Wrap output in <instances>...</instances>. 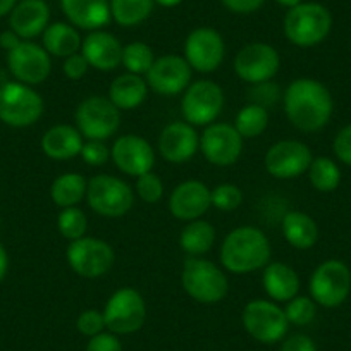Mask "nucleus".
I'll use <instances>...</instances> for the list:
<instances>
[{"label": "nucleus", "mask_w": 351, "mask_h": 351, "mask_svg": "<svg viewBox=\"0 0 351 351\" xmlns=\"http://www.w3.org/2000/svg\"><path fill=\"white\" fill-rule=\"evenodd\" d=\"M282 106L289 123L303 133H317L329 124L334 100L329 88L313 77L291 81L282 93Z\"/></svg>", "instance_id": "nucleus-1"}, {"label": "nucleus", "mask_w": 351, "mask_h": 351, "mask_svg": "<svg viewBox=\"0 0 351 351\" xmlns=\"http://www.w3.org/2000/svg\"><path fill=\"white\" fill-rule=\"evenodd\" d=\"M219 255L222 267L231 274H252L271 262L272 246L262 229L239 226L226 236Z\"/></svg>", "instance_id": "nucleus-2"}, {"label": "nucleus", "mask_w": 351, "mask_h": 351, "mask_svg": "<svg viewBox=\"0 0 351 351\" xmlns=\"http://www.w3.org/2000/svg\"><path fill=\"white\" fill-rule=\"evenodd\" d=\"M332 28V16L326 5L319 2H302L296 8L288 9L282 23L286 38L296 47L310 49L329 36Z\"/></svg>", "instance_id": "nucleus-3"}, {"label": "nucleus", "mask_w": 351, "mask_h": 351, "mask_svg": "<svg viewBox=\"0 0 351 351\" xmlns=\"http://www.w3.org/2000/svg\"><path fill=\"white\" fill-rule=\"evenodd\" d=\"M181 285L186 295L202 305H215L229 293V279L226 272L202 256H188L184 260Z\"/></svg>", "instance_id": "nucleus-4"}, {"label": "nucleus", "mask_w": 351, "mask_h": 351, "mask_svg": "<svg viewBox=\"0 0 351 351\" xmlns=\"http://www.w3.org/2000/svg\"><path fill=\"white\" fill-rule=\"evenodd\" d=\"M45 110L42 95L33 86L8 81L0 86V121L9 128H29L40 121Z\"/></svg>", "instance_id": "nucleus-5"}, {"label": "nucleus", "mask_w": 351, "mask_h": 351, "mask_svg": "<svg viewBox=\"0 0 351 351\" xmlns=\"http://www.w3.org/2000/svg\"><path fill=\"white\" fill-rule=\"evenodd\" d=\"M86 202L97 215L117 219L133 208L134 190L117 176L99 174L88 181Z\"/></svg>", "instance_id": "nucleus-6"}, {"label": "nucleus", "mask_w": 351, "mask_h": 351, "mask_svg": "<svg viewBox=\"0 0 351 351\" xmlns=\"http://www.w3.org/2000/svg\"><path fill=\"white\" fill-rule=\"evenodd\" d=\"M107 330L116 336H130L138 332L147 322V303L134 288H121L110 295L104 306Z\"/></svg>", "instance_id": "nucleus-7"}, {"label": "nucleus", "mask_w": 351, "mask_h": 351, "mask_svg": "<svg viewBox=\"0 0 351 351\" xmlns=\"http://www.w3.org/2000/svg\"><path fill=\"white\" fill-rule=\"evenodd\" d=\"M74 123L84 140L107 141L119 131L121 110L109 97L92 95L76 107Z\"/></svg>", "instance_id": "nucleus-8"}, {"label": "nucleus", "mask_w": 351, "mask_h": 351, "mask_svg": "<svg viewBox=\"0 0 351 351\" xmlns=\"http://www.w3.org/2000/svg\"><path fill=\"white\" fill-rule=\"evenodd\" d=\"M308 291L313 302L324 308L343 305L351 291V271L341 260H326L312 272Z\"/></svg>", "instance_id": "nucleus-9"}, {"label": "nucleus", "mask_w": 351, "mask_h": 351, "mask_svg": "<svg viewBox=\"0 0 351 351\" xmlns=\"http://www.w3.org/2000/svg\"><path fill=\"white\" fill-rule=\"evenodd\" d=\"M241 322L246 332L262 344L279 343L289 329L285 308L272 300H252L246 303Z\"/></svg>", "instance_id": "nucleus-10"}, {"label": "nucleus", "mask_w": 351, "mask_h": 351, "mask_svg": "<svg viewBox=\"0 0 351 351\" xmlns=\"http://www.w3.org/2000/svg\"><path fill=\"white\" fill-rule=\"evenodd\" d=\"M66 260L80 278L99 279L110 272L116 262V253L106 239L83 236L76 241H69Z\"/></svg>", "instance_id": "nucleus-11"}, {"label": "nucleus", "mask_w": 351, "mask_h": 351, "mask_svg": "<svg viewBox=\"0 0 351 351\" xmlns=\"http://www.w3.org/2000/svg\"><path fill=\"white\" fill-rule=\"evenodd\" d=\"M224 109V92L215 81H191L181 99V114L191 126H208L215 123Z\"/></svg>", "instance_id": "nucleus-12"}, {"label": "nucleus", "mask_w": 351, "mask_h": 351, "mask_svg": "<svg viewBox=\"0 0 351 351\" xmlns=\"http://www.w3.org/2000/svg\"><path fill=\"white\" fill-rule=\"evenodd\" d=\"M281 67L278 49L269 43L253 42L238 50L234 57V73L248 84L265 83L274 80Z\"/></svg>", "instance_id": "nucleus-13"}, {"label": "nucleus", "mask_w": 351, "mask_h": 351, "mask_svg": "<svg viewBox=\"0 0 351 351\" xmlns=\"http://www.w3.org/2000/svg\"><path fill=\"white\" fill-rule=\"evenodd\" d=\"M184 59L191 69L210 74L222 66L226 57V43L221 33L208 26H200L190 32L184 40Z\"/></svg>", "instance_id": "nucleus-14"}, {"label": "nucleus", "mask_w": 351, "mask_h": 351, "mask_svg": "<svg viewBox=\"0 0 351 351\" xmlns=\"http://www.w3.org/2000/svg\"><path fill=\"white\" fill-rule=\"evenodd\" d=\"M8 67L16 81L36 86L49 80L52 73V56L33 40H23L8 52Z\"/></svg>", "instance_id": "nucleus-15"}, {"label": "nucleus", "mask_w": 351, "mask_h": 351, "mask_svg": "<svg viewBox=\"0 0 351 351\" xmlns=\"http://www.w3.org/2000/svg\"><path fill=\"white\" fill-rule=\"evenodd\" d=\"M312 160L313 154L308 145L300 140H281L269 148L263 165L276 180H296L306 174Z\"/></svg>", "instance_id": "nucleus-16"}, {"label": "nucleus", "mask_w": 351, "mask_h": 351, "mask_svg": "<svg viewBox=\"0 0 351 351\" xmlns=\"http://www.w3.org/2000/svg\"><path fill=\"white\" fill-rule=\"evenodd\" d=\"M148 88L162 97H176L184 93L193 80V69L186 59L167 53L155 59L154 66L145 74Z\"/></svg>", "instance_id": "nucleus-17"}, {"label": "nucleus", "mask_w": 351, "mask_h": 351, "mask_svg": "<svg viewBox=\"0 0 351 351\" xmlns=\"http://www.w3.org/2000/svg\"><path fill=\"white\" fill-rule=\"evenodd\" d=\"M243 138L232 124L212 123L200 134V152L207 162L217 167L236 164L243 154Z\"/></svg>", "instance_id": "nucleus-18"}, {"label": "nucleus", "mask_w": 351, "mask_h": 351, "mask_svg": "<svg viewBox=\"0 0 351 351\" xmlns=\"http://www.w3.org/2000/svg\"><path fill=\"white\" fill-rule=\"evenodd\" d=\"M110 158L123 174L138 178L155 165V150L143 136L123 134L110 147Z\"/></svg>", "instance_id": "nucleus-19"}, {"label": "nucleus", "mask_w": 351, "mask_h": 351, "mask_svg": "<svg viewBox=\"0 0 351 351\" xmlns=\"http://www.w3.org/2000/svg\"><path fill=\"white\" fill-rule=\"evenodd\" d=\"M157 148L169 164H184L200 150V134L186 121H174L162 130Z\"/></svg>", "instance_id": "nucleus-20"}, {"label": "nucleus", "mask_w": 351, "mask_h": 351, "mask_svg": "<svg viewBox=\"0 0 351 351\" xmlns=\"http://www.w3.org/2000/svg\"><path fill=\"white\" fill-rule=\"evenodd\" d=\"M210 207V188L198 180L183 181L169 197V212L178 221H197L204 217Z\"/></svg>", "instance_id": "nucleus-21"}, {"label": "nucleus", "mask_w": 351, "mask_h": 351, "mask_svg": "<svg viewBox=\"0 0 351 351\" xmlns=\"http://www.w3.org/2000/svg\"><path fill=\"white\" fill-rule=\"evenodd\" d=\"M123 49L119 38L104 29L90 32L81 43V53L88 60L90 67L102 73H110L121 66Z\"/></svg>", "instance_id": "nucleus-22"}, {"label": "nucleus", "mask_w": 351, "mask_h": 351, "mask_svg": "<svg viewBox=\"0 0 351 351\" xmlns=\"http://www.w3.org/2000/svg\"><path fill=\"white\" fill-rule=\"evenodd\" d=\"M50 25V9L45 0H19L9 14V28L21 40L43 35Z\"/></svg>", "instance_id": "nucleus-23"}, {"label": "nucleus", "mask_w": 351, "mask_h": 351, "mask_svg": "<svg viewBox=\"0 0 351 351\" xmlns=\"http://www.w3.org/2000/svg\"><path fill=\"white\" fill-rule=\"evenodd\" d=\"M60 9L71 25L86 32L104 29L112 19L109 0H60Z\"/></svg>", "instance_id": "nucleus-24"}, {"label": "nucleus", "mask_w": 351, "mask_h": 351, "mask_svg": "<svg viewBox=\"0 0 351 351\" xmlns=\"http://www.w3.org/2000/svg\"><path fill=\"white\" fill-rule=\"evenodd\" d=\"M40 145L43 154L52 160H71L81 155L84 138L76 126L56 124L43 133Z\"/></svg>", "instance_id": "nucleus-25"}, {"label": "nucleus", "mask_w": 351, "mask_h": 351, "mask_svg": "<svg viewBox=\"0 0 351 351\" xmlns=\"http://www.w3.org/2000/svg\"><path fill=\"white\" fill-rule=\"evenodd\" d=\"M262 285L269 300L286 303L300 295V276L285 262H269L263 267Z\"/></svg>", "instance_id": "nucleus-26"}, {"label": "nucleus", "mask_w": 351, "mask_h": 351, "mask_svg": "<svg viewBox=\"0 0 351 351\" xmlns=\"http://www.w3.org/2000/svg\"><path fill=\"white\" fill-rule=\"evenodd\" d=\"M148 83L143 76L138 74L124 73L117 76L109 86V99L117 109L134 110L147 100L148 97Z\"/></svg>", "instance_id": "nucleus-27"}, {"label": "nucleus", "mask_w": 351, "mask_h": 351, "mask_svg": "<svg viewBox=\"0 0 351 351\" xmlns=\"http://www.w3.org/2000/svg\"><path fill=\"white\" fill-rule=\"evenodd\" d=\"M282 236L296 250H310L319 239V226L306 212L291 210L281 221Z\"/></svg>", "instance_id": "nucleus-28"}, {"label": "nucleus", "mask_w": 351, "mask_h": 351, "mask_svg": "<svg viewBox=\"0 0 351 351\" xmlns=\"http://www.w3.org/2000/svg\"><path fill=\"white\" fill-rule=\"evenodd\" d=\"M81 43H83V38L76 26L71 23H52L47 26L42 35L43 49L52 57H60V59L81 52Z\"/></svg>", "instance_id": "nucleus-29"}, {"label": "nucleus", "mask_w": 351, "mask_h": 351, "mask_svg": "<svg viewBox=\"0 0 351 351\" xmlns=\"http://www.w3.org/2000/svg\"><path fill=\"white\" fill-rule=\"evenodd\" d=\"M215 238L217 232L214 226L204 219H197L188 222L183 228L180 234V245L188 256H204L214 248Z\"/></svg>", "instance_id": "nucleus-30"}, {"label": "nucleus", "mask_w": 351, "mask_h": 351, "mask_svg": "<svg viewBox=\"0 0 351 351\" xmlns=\"http://www.w3.org/2000/svg\"><path fill=\"white\" fill-rule=\"evenodd\" d=\"M88 181L77 172H64L57 176L50 186V197L53 204L60 208L77 207L83 198H86Z\"/></svg>", "instance_id": "nucleus-31"}, {"label": "nucleus", "mask_w": 351, "mask_h": 351, "mask_svg": "<svg viewBox=\"0 0 351 351\" xmlns=\"http://www.w3.org/2000/svg\"><path fill=\"white\" fill-rule=\"evenodd\" d=\"M110 16L117 25L133 28L150 18L154 11V0H109Z\"/></svg>", "instance_id": "nucleus-32"}, {"label": "nucleus", "mask_w": 351, "mask_h": 351, "mask_svg": "<svg viewBox=\"0 0 351 351\" xmlns=\"http://www.w3.org/2000/svg\"><path fill=\"white\" fill-rule=\"evenodd\" d=\"M269 109L256 104H248V106L241 107L239 112L236 114V119L232 126L236 128L243 140H253L265 133L269 128Z\"/></svg>", "instance_id": "nucleus-33"}, {"label": "nucleus", "mask_w": 351, "mask_h": 351, "mask_svg": "<svg viewBox=\"0 0 351 351\" xmlns=\"http://www.w3.org/2000/svg\"><path fill=\"white\" fill-rule=\"evenodd\" d=\"M306 174L310 184L320 193H332L341 183L339 165L329 157H313Z\"/></svg>", "instance_id": "nucleus-34"}, {"label": "nucleus", "mask_w": 351, "mask_h": 351, "mask_svg": "<svg viewBox=\"0 0 351 351\" xmlns=\"http://www.w3.org/2000/svg\"><path fill=\"white\" fill-rule=\"evenodd\" d=\"M155 56L150 45L143 42H131L123 49V62L126 73L138 74V76H145L154 66Z\"/></svg>", "instance_id": "nucleus-35"}, {"label": "nucleus", "mask_w": 351, "mask_h": 351, "mask_svg": "<svg viewBox=\"0 0 351 351\" xmlns=\"http://www.w3.org/2000/svg\"><path fill=\"white\" fill-rule=\"evenodd\" d=\"M57 229L67 241H76L83 238L88 229L86 214L80 207L60 208V214L57 217Z\"/></svg>", "instance_id": "nucleus-36"}, {"label": "nucleus", "mask_w": 351, "mask_h": 351, "mask_svg": "<svg viewBox=\"0 0 351 351\" xmlns=\"http://www.w3.org/2000/svg\"><path fill=\"white\" fill-rule=\"evenodd\" d=\"M286 319L289 326L305 327L312 324L317 317V303L313 302L312 296L298 295L293 300L286 302L285 306Z\"/></svg>", "instance_id": "nucleus-37"}, {"label": "nucleus", "mask_w": 351, "mask_h": 351, "mask_svg": "<svg viewBox=\"0 0 351 351\" xmlns=\"http://www.w3.org/2000/svg\"><path fill=\"white\" fill-rule=\"evenodd\" d=\"M212 207L222 212H232L241 207L243 204V191L241 188L232 183L217 184L210 190Z\"/></svg>", "instance_id": "nucleus-38"}, {"label": "nucleus", "mask_w": 351, "mask_h": 351, "mask_svg": "<svg viewBox=\"0 0 351 351\" xmlns=\"http://www.w3.org/2000/svg\"><path fill=\"white\" fill-rule=\"evenodd\" d=\"M136 195L145 204H157L164 197V183L154 171L136 178Z\"/></svg>", "instance_id": "nucleus-39"}, {"label": "nucleus", "mask_w": 351, "mask_h": 351, "mask_svg": "<svg viewBox=\"0 0 351 351\" xmlns=\"http://www.w3.org/2000/svg\"><path fill=\"white\" fill-rule=\"evenodd\" d=\"M76 329L77 332L86 336L88 339L93 336H99L107 329L106 319H104V312L97 308H88L77 315L76 319Z\"/></svg>", "instance_id": "nucleus-40"}, {"label": "nucleus", "mask_w": 351, "mask_h": 351, "mask_svg": "<svg viewBox=\"0 0 351 351\" xmlns=\"http://www.w3.org/2000/svg\"><path fill=\"white\" fill-rule=\"evenodd\" d=\"M282 93L279 84L272 83V81H265V83L252 84V90H250V104H256V106H262L265 109L276 106L279 100L282 99Z\"/></svg>", "instance_id": "nucleus-41"}, {"label": "nucleus", "mask_w": 351, "mask_h": 351, "mask_svg": "<svg viewBox=\"0 0 351 351\" xmlns=\"http://www.w3.org/2000/svg\"><path fill=\"white\" fill-rule=\"evenodd\" d=\"M81 158L86 165L92 167H102L109 162L110 158V148L107 147L106 141L100 140H86L83 148H81Z\"/></svg>", "instance_id": "nucleus-42"}, {"label": "nucleus", "mask_w": 351, "mask_h": 351, "mask_svg": "<svg viewBox=\"0 0 351 351\" xmlns=\"http://www.w3.org/2000/svg\"><path fill=\"white\" fill-rule=\"evenodd\" d=\"M88 69H90V64L84 59V56L81 52L73 53V56L66 57L62 64V73L67 80L71 81H80L86 76Z\"/></svg>", "instance_id": "nucleus-43"}, {"label": "nucleus", "mask_w": 351, "mask_h": 351, "mask_svg": "<svg viewBox=\"0 0 351 351\" xmlns=\"http://www.w3.org/2000/svg\"><path fill=\"white\" fill-rule=\"evenodd\" d=\"M332 150L337 160L351 167V124L344 126L343 130H339V133L336 134L332 143Z\"/></svg>", "instance_id": "nucleus-44"}, {"label": "nucleus", "mask_w": 351, "mask_h": 351, "mask_svg": "<svg viewBox=\"0 0 351 351\" xmlns=\"http://www.w3.org/2000/svg\"><path fill=\"white\" fill-rule=\"evenodd\" d=\"M84 351H123V344L116 334L104 330L99 336L90 337Z\"/></svg>", "instance_id": "nucleus-45"}, {"label": "nucleus", "mask_w": 351, "mask_h": 351, "mask_svg": "<svg viewBox=\"0 0 351 351\" xmlns=\"http://www.w3.org/2000/svg\"><path fill=\"white\" fill-rule=\"evenodd\" d=\"M281 351H319L315 341L306 334H293L285 337L281 344Z\"/></svg>", "instance_id": "nucleus-46"}, {"label": "nucleus", "mask_w": 351, "mask_h": 351, "mask_svg": "<svg viewBox=\"0 0 351 351\" xmlns=\"http://www.w3.org/2000/svg\"><path fill=\"white\" fill-rule=\"evenodd\" d=\"M221 2L228 11L234 14H252L265 4V0H221Z\"/></svg>", "instance_id": "nucleus-47"}, {"label": "nucleus", "mask_w": 351, "mask_h": 351, "mask_svg": "<svg viewBox=\"0 0 351 351\" xmlns=\"http://www.w3.org/2000/svg\"><path fill=\"white\" fill-rule=\"evenodd\" d=\"M21 42L23 40L19 38V36L16 35L11 28H9L8 32L0 33V49H4L5 52H11V50H14Z\"/></svg>", "instance_id": "nucleus-48"}, {"label": "nucleus", "mask_w": 351, "mask_h": 351, "mask_svg": "<svg viewBox=\"0 0 351 351\" xmlns=\"http://www.w3.org/2000/svg\"><path fill=\"white\" fill-rule=\"evenodd\" d=\"M9 265H11V260H9V253H8V250H5V246L0 243V282L4 281L5 276H8Z\"/></svg>", "instance_id": "nucleus-49"}, {"label": "nucleus", "mask_w": 351, "mask_h": 351, "mask_svg": "<svg viewBox=\"0 0 351 351\" xmlns=\"http://www.w3.org/2000/svg\"><path fill=\"white\" fill-rule=\"evenodd\" d=\"M19 0H0V18L11 14V11L14 9V5L18 4Z\"/></svg>", "instance_id": "nucleus-50"}, {"label": "nucleus", "mask_w": 351, "mask_h": 351, "mask_svg": "<svg viewBox=\"0 0 351 351\" xmlns=\"http://www.w3.org/2000/svg\"><path fill=\"white\" fill-rule=\"evenodd\" d=\"M155 4L162 5V8H176V5H180L183 0H154Z\"/></svg>", "instance_id": "nucleus-51"}, {"label": "nucleus", "mask_w": 351, "mask_h": 351, "mask_svg": "<svg viewBox=\"0 0 351 351\" xmlns=\"http://www.w3.org/2000/svg\"><path fill=\"white\" fill-rule=\"evenodd\" d=\"M276 2L286 9H293V8H296L298 4H302L303 0H276Z\"/></svg>", "instance_id": "nucleus-52"}]
</instances>
